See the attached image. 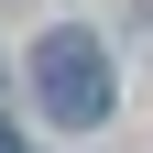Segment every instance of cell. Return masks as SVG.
I'll return each instance as SVG.
<instances>
[{"mask_svg":"<svg viewBox=\"0 0 153 153\" xmlns=\"http://www.w3.org/2000/svg\"><path fill=\"white\" fill-rule=\"evenodd\" d=\"M33 88H44V109L66 131H88V120H109V88H120V76H109V44L99 33H44V44H33Z\"/></svg>","mask_w":153,"mask_h":153,"instance_id":"6da1fadb","label":"cell"},{"mask_svg":"<svg viewBox=\"0 0 153 153\" xmlns=\"http://www.w3.org/2000/svg\"><path fill=\"white\" fill-rule=\"evenodd\" d=\"M0 153H33V142H22V131H0Z\"/></svg>","mask_w":153,"mask_h":153,"instance_id":"7a4b0ae2","label":"cell"}]
</instances>
